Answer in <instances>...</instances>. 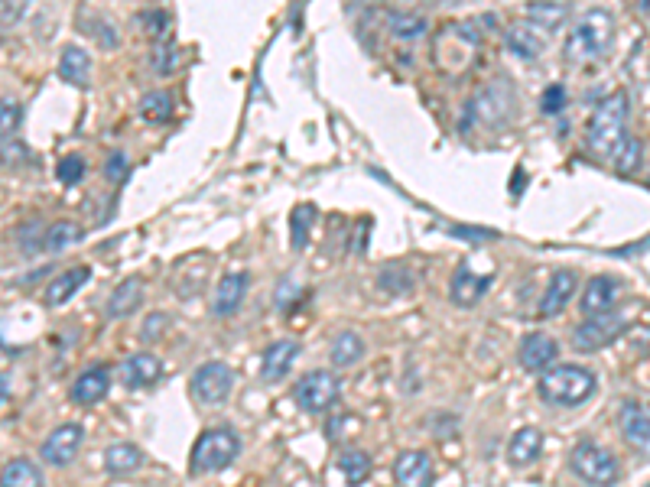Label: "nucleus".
<instances>
[{"label": "nucleus", "mask_w": 650, "mask_h": 487, "mask_svg": "<svg viewBox=\"0 0 650 487\" xmlns=\"http://www.w3.org/2000/svg\"><path fill=\"white\" fill-rule=\"evenodd\" d=\"M611 46H615V20H611L608 10L592 7L572 23V30L566 36V59L579 65L598 62L608 56Z\"/></svg>", "instance_id": "obj_1"}, {"label": "nucleus", "mask_w": 650, "mask_h": 487, "mask_svg": "<svg viewBox=\"0 0 650 487\" xmlns=\"http://www.w3.org/2000/svg\"><path fill=\"white\" fill-rule=\"evenodd\" d=\"M628 95L615 91L605 101L595 104L589 130H585V140H589V150L605 156V160H615V153L621 150V143L628 140L624 127H628Z\"/></svg>", "instance_id": "obj_2"}, {"label": "nucleus", "mask_w": 650, "mask_h": 487, "mask_svg": "<svg viewBox=\"0 0 650 487\" xmlns=\"http://www.w3.org/2000/svg\"><path fill=\"white\" fill-rule=\"evenodd\" d=\"M537 390L550 406H579L595 393V374L579 364H556L540 374Z\"/></svg>", "instance_id": "obj_3"}, {"label": "nucleus", "mask_w": 650, "mask_h": 487, "mask_svg": "<svg viewBox=\"0 0 650 487\" xmlns=\"http://www.w3.org/2000/svg\"><path fill=\"white\" fill-rule=\"evenodd\" d=\"M241 452V439L238 432L221 426V429H205L192 445L189 455V471L192 475H212V471L228 468Z\"/></svg>", "instance_id": "obj_4"}, {"label": "nucleus", "mask_w": 650, "mask_h": 487, "mask_svg": "<svg viewBox=\"0 0 650 487\" xmlns=\"http://www.w3.org/2000/svg\"><path fill=\"white\" fill-rule=\"evenodd\" d=\"M569 465L585 484L608 487V484L618 481V458L611 455L608 449H602V445L589 442V439H582L576 449H572Z\"/></svg>", "instance_id": "obj_5"}, {"label": "nucleus", "mask_w": 650, "mask_h": 487, "mask_svg": "<svg viewBox=\"0 0 650 487\" xmlns=\"http://www.w3.org/2000/svg\"><path fill=\"white\" fill-rule=\"evenodd\" d=\"M293 400L306 413H325L338 400V380L332 371H309L293 387Z\"/></svg>", "instance_id": "obj_6"}, {"label": "nucleus", "mask_w": 650, "mask_h": 487, "mask_svg": "<svg viewBox=\"0 0 650 487\" xmlns=\"http://www.w3.org/2000/svg\"><path fill=\"white\" fill-rule=\"evenodd\" d=\"M231 384H234L231 367L221 364V361H208L192 377V397L199 403H205V406H218V403L228 400Z\"/></svg>", "instance_id": "obj_7"}, {"label": "nucleus", "mask_w": 650, "mask_h": 487, "mask_svg": "<svg viewBox=\"0 0 650 487\" xmlns=\"http://www.w3.org/2000/svg\"><path fill=\"white\" fill-rule=\"evenodd\" d=\"M624 332L621 315H598V319H585L576 332H572V348L576 351H598L611 345Z\"/></svg>", "instance_id": "obj_8"}, {"label": "nucleus", "mask_w": 650, "mask_h": 487, "mask_svg": "<svg viewBox=\"0 0 650 487\" xmlns=\"http://www.w3.org/2000/svg\"><path fill=\"white\" fill-rule=\"evenodd\" d=\"M621 296V283L615 280V276H592L589 283H585L582 289V315L585 319H598V315H608L611 309H615V302Z\"/></svg>", "instance_id": "obj_9"}, {"label": "nucleus", "mask_w": 650, "mask_h": 487, "mask_svg": "<svg viewBox=\"0 0 650 487\" xmlns=\"http://www.w3.org/2000/svg\"><path fill=\"white\" fill-rule=\"evenodd\" d=\"M78 449H82V426L78 423H65L59 429L49 432V439L43 442V462L65 468L75 462Z\"/></svg>", "instance_id": "obj_10"}, {"label": "nucleus", "mask_w": 650, "mask_h": 487, "mask_svg": "<svg viewBox=\"0 0 650 487\" xmlns=\"http://www.w3.org/2000/svg\"><path fill=\"white\" fill-rule=\"evenodd\" d=\"M296 358H299V341H293V338L273 341V345L264 351V358H260V377H264L267 384H280V380L290 374Z\"/></svg>", "instance_id": "obj_11"}, {"label": "nucleus", "mask_w": 650, "mask_h": 487, "mask_svg": "<svg viewBox=\"0 0 650 487\" xmlns=\"http://www.w3.org/2000/svg\"><path fill=\"white\" fill-rule=\"evenodd\" d=\"M108 390H111V371L104 364H95V367H88V371H82L75 377L72 400L78 406H95V403H101L104 397H108Z\"/></svg>", "instance_id": "obj_12"}, {"label": "nucleus", "mask_w": 650, "mask_h": 487, "mask_svg": "<svg viewBox=\"0 0 650 487\" xmlns=\"http://www.w3.org/2000/svg\"><path fill=\"white\" fill-rule=\"evenodd\" d=\"M618 426L628 445H634V449H641V452L650 449V413L641 403H634V400L624 403L618 413Z\"/></svg>", "instance_id": "obj_13"}, {"label": "nucleus", "mask_w": 650, "mask_h": 487, "mask_svg": "<svg viewBox=\"0 0 650 487\" xmlns=\"http://www.w3.org/2000/svg\"><path fill=\"white\" fill-rule=\"evenodd\" d=\"M397 487H429L433 484V462L426 452H403L394 462Z\"/></svg>", "instance_id": "obj_14"}, {"label": "nucleus", "mask_w": 650, "mask_h": 487, "mask_svg": "<svg viewBox=\"0 0 650 487\" xmlns=\"http://www.w3.org/2000/svg\"><path fill=\"white\" fill-rule=\"evenodd\" d=\"M520 364L527 367V371H550V364L559 358V345L550 338V335H540L533 332L520 341V351H517Z\"/></svg>", "instance_id": "obj_15"}, {"label": "nucleus", "mask_w": 650, "mask_h": 487, "mask_svg": "<svg viewBox=\"0 0 650 487\" xmlns=\"http://www.w3.org/2000/svg\"><path fill=\"white\" fill-rule=\"evenodd\" d=\"M121 377H124V384L134 387V390L153 387L156 380L163 377V364H160V358H156V354H150V351L130 354V358L124 361V367H121Z\"/></svg>", "instance_id": "obj_16"}, {"label": "nucleus", "mask_w": 650, "mask_h": 487, "mask_svg": "<svg viewBox=\"0 0 650 487\" xmlns=\"http://www.w3.org/2000/svg\"><path fill=\"white\" fill-rule=\"evenodd\" d=\"M579 289V280H576V273L572 270H559L550 286H546V293H543V302H540V319H553V315H559L566 306H569V299L572 293Z\"/></svg>", "instance_id": "obj_17"}, {"label": "nucleus", "mask_w": 650, "mask_h": 487, "mask_svg": "<svg viewBox=\"0 0 650 487\" xmlns=\"http://www.w3.org/2000/svg\"><path fill=\"white\" fill-rule=\"evenodd\" d=\"M491 276H475L468 263H459V270L452 276V302L455 306H475V302L488 293Z\"/></svg>", "instance_id": "obj_18"}, {"label": "nucleus", "mask_w": 650, "mask_h": 487, "mask_svg": "<svg viewBox=\"0 0 650 487\" xmlns=\"http://www.w3.org/2000/svg\"><path fill=\"white\" fill-rule=\"evenodd\" d=\"M247 283H251V276L247 273H228L221 276V283L215 289V302H212V312L215 315H231L234 309L241 306V299L247 293Z\"/></svg>", "instance_id": "obj_19"}, {"label": "nucleus", "mask_w": 650, "mask_h": 487, "mask_svg": "<svg viewBox=\"0 0 650 487\" xmlns=\"http://www.w3.org/2000/svg\"><path fill=\"white\" fill-rule=\"evenodd\" d=\"M143 465V452L137 449L134 442H117L104 452V471L114 478H124V475H134V471Z\"/></svg>", "instance_id": "obj_20"}, {"label": "nucleus", "mask_w": 650, "mask_h": 487, "mask_svg": "<svg viewBox=\"0 0 650 487\" xmlns=\"http://www.w3.org/2000/svg\"><path fill=\"white\" fill-rule=\"evenodd\" d=\"M504 43L520 59H540V52H543V39L537 36V26H527V23L507 26V30H504Z\"/></svg>", "instance_id": "obj_21"}, {"label": "nucleus", "mask_w": 650, "mask_h": 487, "mask_svg": "<svg viewBox=\"0 0 650 487\" xmlns=\"http://www.w3.org/2000/svg\"><path fill=\"white\" fill-rule=\"evenodd\" d=\"M91 280V267H69L62 276H56L49 286H46V302L49 306H62L65 299L75 296V289H82Z\"/></svg>", "instance_id": "obj_22"}, {"label": "nucleus", "mask_w": 650, "mask_h": 487, "mask_svg": "<svg viewBox=\"0 0 650 487\" xmlns=\"http://www.w3.org/2000/svg\"><path fill=\"white\" fill-rule=\"evenodd\" d=\"M540 445H543L540 429H533V426L517 429L511 436V442H507V462H511V465H530L533 458L540 455Z\"/></svg>", "instance_id": "obj_23"}, {"label": "nucleus", "mask_w": 650, "mask_h": 487, "mask_svg": "<svg viewBox=\"0 0 650 487\" xmlns=\"http://www.w3.org/2000/svg\"><path fill=\"white\" fill-rule=\"evenodd\" d=\"M140 296H143L140 280H137V276H127V280L111 293L108 306H104L108 319H124V315H130V312L140 306Z\"/></svg>", "instance_id": "obj_24"}, {"label": "nucleus", "mask_w": 650, "mask_h": 487, "mask_svg": "<svg viewBox=\"0 0 650 487\" xmlns=\"http://www.w3.org/2000/svg\"><path fill=\"white\" fill-rule=\"evenodd\" d=\"M338 471H342V478L348 487H361L364 481L371 478V458L364 455L361 449H342L335 458Z\"/></svg>", "instance_id": "obj_25"}, {"label": "nucleus", "mask_w": 650, "mask_h": 487, "mask_svg": "<svg viewBox=\"0 0 650 487\" xmlns=\"http://www.w3.org/2000/svg\"><path fill=\"white\" fill-rule=\"evenodd\" d=\"M0 487H46V481H43V471L30 458H13V462L4 465Z\"/></svg>", "instance_id": "obj_26"}, {"label": "nucleus", "mask_w": 650, "mask_h": 487, "mask_svg": "<svg viewBox=\"0 0 650 487\" xmlns=\"http://www.w3.org/2000/svg\"><path fill=\"white\" fill-rule=\"evenodd\" d=\"M88 69H91V62H88V56H85V49H78V46H65V49H62L59 75L65 78V82L85 88V85H88Z\"/></svg>", "instance_id": "obj_27"}, {"label": "nucleus", "mask_w": 650, "mask_h": 487, "mask_svg": "<svg viewBox=\"0 0 650 487\" xmlns=\"http://www.w3.org/2000/svg\"><path fill=\"white\" fill-rule=\"evenodd\" d=\"M387 30L397 39H420L429 26L420 13H403V10H390L387 13Z\"/></svg>", "instance_id": "obj_28"}, {"label": "nucleus", "mask_w": 650, "mask_h": 487, "mask_svg": "<svg viewBox=\"0 0 650 487\" xmlns=\"http://www.w3.org/2000/svg\"><path fill=\"white\" fill-rule=\"evenodd\" d=\"M361 354H364V341H361L358 332H342V335H335V341H332V364L351 367V364L361 361Z\"/></svg>", "instance_id": "obj_29"}, {"label": "nucleus", "mask_w": 650, "mask_h": 487, "mask_svg": "<svg viewBox=\"0 0 650 487\" xmlns=\"http://www.w3.org/2000/svg\"><path fill=\"white\" fill-rule=\"evenodd\" d=\"M527 17L537 30H559L569 17V4H527Z\"/></svg>", "instance_id": "obj_30"}, {"label": "nucleus", "mask_w": 650, "mask_h": 487, "mask_svg": "<svg viewBox=\"0 0 650 487\" xmlns=\"http://www.w3.org/2000/svg\"><path fill=\"white\" fill-rule=\"evenodd\" d=\"M140 117L143 121H153V124L169 121V117H173V98H169L166 91H150V95H143Z\"/></svg>", "instance_id": "obj_31"}, {"label": "nucleus", "mask_w": 650, "mask_h": 487, "mask_svg": "<svg viewBox=\"0 0 650 487\" xmlns=\"http://www.w3.org/2000/svg\"><path fill=\"white\" fill-rule=\"evenodd\" d=\"M312 221H316V208H312V205H299L296 212L290 215V247L293 250H306Z\"/></svg>", "instance_id": "obj_32"}, {"label": "nucleus", "mask_w": 650, "mask_h": 487, "mask_svg": "<svg viewBox=\"0 0 650 487\" xmlns=\"http://www.w3.org/2000/svg\"><path fill=\"white\" fill-rule=\"evenodd\" d=\"M43 244L49 247V250H65L69 244H78L82 241V228L75 225V221H56L46 234H43Z\"/></svg>", "instance_id": "obj_33"}, {"label": "nucleus", "mask_w": 650, "mask_h": 487, "mask_svg": "<svg viewBox=\"0 0 650 487\" xmlns=\"http://www.w3.org/2000/svg\"><path fill=\"white\" fill-rule=\"evenodd\" d=\"M641 153H644L641 140H637V137H628V140L621 143V150L615 153V160H611V166H615L621 176H631L634 169H641Z\"/></svg>", "instance_id": "obj_34"}, {"label": "nucleus", "mask_w": 650, "mask_h": 487, "mask_svg": "<svg viewBox=\"0 0 650 487\" xmlns=\"http://www.w3.org/2000/svg\"><path fill=\"white\" fill-rule=\"evenodd\" d=\"M377 283H381L387 293H407V289L413 286V276L407 267H400V263H387L381 276H377Z\"/></svg>", "instance_id": "obj_35"}, {"label": "nucleus", "mask_w": 650, "mask_h": 487, "mask_svg": "<svg viewBox=\"0 0 650 487\" xmlns=\"http://www.w3.org/2000/svg\"><path fill=\"white\" fill-rule=\"evenodd\" d=\"M140 26L150 39H163L169 33V13L166 10H143Z\"/></svg>", "instance_id": "obj_36"}, {"label": "nucleus", "mask_w": 650, "mask_h": 487, "mask_svg": "<svg viewBox=\"0 0 650 487\" xmlns=\"http://www.w3.org/2000/svg\"><path fill=\"white\" fill-rule=\"evenodd\" d=\"M56 176H59V182H65V186H75V182H82V176H85V160L82 156H62L59 166H56Z\"/></svg>", "instance_id": "obj_37"}, {"label": "nucleus", "mask_w": 650, "mask_h": 487, "mask_svg": "<svg viewBox=\"0 0 650 487\" xmlns=\"http://www.w3.org/2000/svg\"><path fill=\"white\" fill-rule=\"evenodd\" d=\"M566 108V88L563 85H550L540 98V111L543 114H559Z\"/></svg>", "instance_id": "obj_38"}, {"label": "nucleus", "mask_w": 650, "mask_h": 487, "mask_svg": "<svg viewBox=\"0 0 650 487\" xmlns=\"http://www.w3.org/2000/svg\"><path fill=\"white\" fill-rule=\"evenodd\" d=\"M20 124V104L4 98V108H0V130H4V140H10V134Z\"/></svg>", "instance_id": "obj_39"}, {"label": "nucleus", "mask_w": 650, "mask_h": 487, "mask_svg": "<svg viewBox=\"0 0 650 487\" xmlns=\"http://www.w3.org/2000/svg\"><path fill=\"white\" fill-rule=\"evenodd\" d=\"M452 234L455 238H462L468 244H481V241H494L498 234L494 231H485V228H465V225H452Z\"/></svg>", "instance_id": "obj_40"}, {"label": "nucleus", "mask_w": 650, "mask_h": 487, "mask_svg": "<svg viewBox=\"0 0 650 487\" xmlns=\"http://www.w3.org/2000/svg\"><path fill=\"white\" fill-rule=\"evenodd\" d=\"M153 69L160 72V75H169L176 69V49L173 46H160L153 52Z\"/></svg>", "instance_id": "obj_41"}, {"label": "nucleus", "mask_w": 650, "mask_h": 487, "mask_svg": "<svg viewBox=\"0 0 650 487\" xmlns=\"http://www.w3.org/2000/svg\"><path fill=\"white\" fill-rule=\"evenodd\" d=\"M127 156L124 153H111L108 156V163H104V176H108L111 182H121L127 176Z\"/></svg>", "instance_id": "obj_42"}, {"label": "nucleus", "mask_w": 650, "mask_h": 487, "mask_svg": "<svg viewBox=\"0 0 650 487\" xmlns=\"http://www.w3.org/2000/svg\"><path fill=\"white\" fill-rule=\"evenodd\" d=\"M20 10H23V7H10V4H4V30L10 26V20H17V17H20Z\"/></svg>", "instance_id": "obj_43"}, {"label": "nucleus", "mask_w": 650, "mask_h": 487, "mask_svg": "<svg viewBox=\"0 0 650 487\" xmlns=\"http://www.w3.org/2000/svg\"><path fill=\"white\" fill-rule=\"evenodd\" d=\"M644 487H650V481H647V484H644Z\"/></svg>", "instance_id": "obj_44"}]
</instances>
